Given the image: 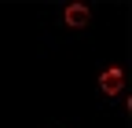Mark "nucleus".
<instances>
[{"label": "nucleus", "instance_id": "obj_1", "mask_svg": "<svg viewBox=\"0 0 132 128\" xmlns=\"http://www.w3.org/2000/svg\"><path fill=\"white\" fill-rule=\"evenodd\" d=\"M99 88H103L106 95H118V92L125 88V73H121L118 66H110V70H106L103 77H99Z\"/></svg>", "mask_w": 132, "mask_h": 128}, {"label": "nucleus", "instance_id": "obj_2", "mask_svg": "<svg viewBox=\"0 0 132 128\" xmlns=\"http://www.w3.org/2000/svg\"><path fill=\"white\" fill-rule=\"evenodd\" d=\"M62 19H66V26L81 29V26H88V7H85V4H70V7L62 11Z\"/></svg>", "mask_w": 132, "mask_h": 128}]
</instances>
